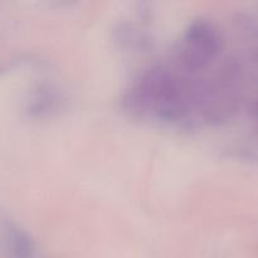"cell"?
Segmentation results:
<instances>
[{
    "label": "cell",
    "instance_id": "cell-3",
    "mask_svg": "<svg viewBox=\"0 0 258 258\" xmlns=\"http://www.w3.org/2000/svg\"><path fill=\"white\" fill-rule=\"evenodd\" d=\"M58 102H59V97L54 92V90L50 87H39L33 98V112L47 113V111L50 112Z\"/></svg>",
    "mask_w": 258,
    "mask_h": 258
},
{
    "label": "cell",
    "instance_id": "cell-2",
    "mask_svg": "<svg viewBox=\"0 0 258 258\" xmlns=\"http://www.w3.org/2000/svg\"><path fill=\"white\" fill-rule=\"evenodd\" d=\"M222 38L216 25L204 19L191 22L181 34L175 49V59L186 72H198L217 59Z\"/></svg>",
    "mask_w": 258,
    "mask_h": 258
},
{
    "label": "cell",
    "instance_id": "cell-1",
    "mask_svg": "<svg viewBox=\"0 0 258 258\" xmlns=\"http://www.w3.org/2000/svg\"><path fill=\"white\" fill-rule=\"evenodd\" d=\"M125 110L139 118L183 122L193 112L194 85L161 66L141 73L123 96Z\"/></svg>",
    "mask_w": 258,
    "mask_h": 258
}]
</instances>
